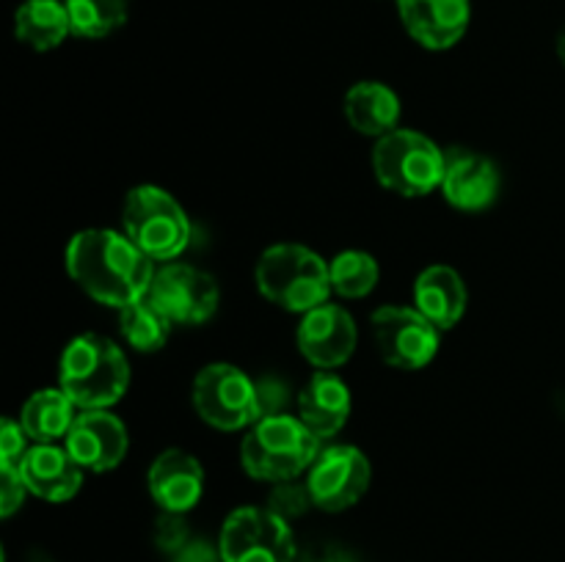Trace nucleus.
Instances as JSON below:
<instances>
[{
    "label": "nucleus",
    "mask_w": 565,
    "mask_h": 562,
    "mask_svg": "<svg viewBox=\"0 0 565 562\" xmlns=\"http://www.w3.org/2000/svg\"><path fill=\"white\" fill-rule=\"evenodd\" d=\"M66 273L92 301L125 309L143 301L154 279V262L138 251L125 231L83 229L66 246Z\"/></svg>",
    "instance_id": "nucleus-1"
},
{
    "label": "nucleus",
    "mask_w": 565,
    "mask_h": 562,
    "mask_svg": "<svg viewBox=\"0 0 565 562\" xmlns=\"http://www.w3.org/2000/svg\"><path fill=\"white\" fill-rule=\"evenodd\" d=\"M58 389L81 411L114 408L130 389V364L108 336L81 334L61 353Z\"/></svg>",
    "instance_id": "nucleus-2"
},
{
    "label": "nucleus",
    "mask_w": 565,
    "mask_h": 562,
    "mask_svg": "<svg viewBox=\"0 0 565 562\" xmlns=\"http://www.w3.org/2000/svg\"><path fill=\"white\" fill-rule=\"evenodd\" d=\"M323 441L298 417L268 413L248 428L241 444L243 472L259 483H290L312 468Z\"/></svg>",
    "instance_id": "nucleus-3"
},
{
    "label": "nucleus",
    "mask_w": 565,
    "mask_h": 562,
    "mask_svg": "<svg viewBox=\"0 0 565 562\" xmlns=\"http://www.w3.org/2000/svg\"><path fill=\"white\" fill-rule=\"evenodd\" d=\"M254 281L265 301L292 314H307L331 298L329 262L318 251L298 242L265 248L254 268Z\"/></svg>",
    "instance_id": "nucleus-4"
},
{
    "label": "nucleus",
    "mask_w": 565,
    "mask_h": 562,
    "mask_svg": "<svg viewBox=\"0 0 565 562\" xmlns=\"http://www.w3.org/2000/svg\"><path fill=\"white\" fill-rule=\"evenodd\" d=\"M121 231L152 262H177L193 240L185 207L158 185H138L121 207Z\"/></svg>",
    "instance_id": "nucleus-5"
},
{
    "label": "nucleus",
    "mask_w": 565,
    "mask_h": 562,
    "mask_svg": "<svg viewBox=\"0 0 565 562\" xmlns=\"http://www.w3.org/2000/svg\"><path fill=\"white\" fill-rule=\"evenodd\" d=\"M370 160L375 180L403 198H423L439 191L447 169V152L423 132L401 127L375 141Z\"/></svg>",
    "instance_id": "nucleus-6"
},
{
    "label": "nucleus",
    "mask_w": 565,
    "mask_h": 562,
    "mask_svg": "<svg viewBox=\"0 0 565 562\" xmlns=\"http://www.w3.org/2000/svg\"><path fill=\"white\" fill-rule=\"evenodd\" d=\"M191 402L202 422L215 430H226V433L248 430L265 417L263 389L257 380L226 361H215L199 369V375L193 378Z\"/></svg>",
    "instance_id": "nucleus-7"
},
{
    "label": "nucleus",
    "mask_w": 565,
    "mask_h": 562,
    "mask_svg": "<svg viewBox=\"0 0 565 562\" xmlns=\"http://www.w3.org/2000/svg\"><path fill=\"white\" fill-rule=\"evenodd\" d=\"M221 562H296L298 545L290 521L268 507H237L218 538Z\"/></svg>",
    "instance_id": "nucleus-8"
},
{
    "label": "nucleus",
    "mask_w": 565,
    "mask_h": 562,
    "mask_svg": "<svg viewBox=\"0 0 565 562\" xmlns=\"http://www.w3.org/2000/svg\"><path fill=\"white\" fill-rule=\"evenodd\" d=\"M370 325H373L375 350L392 369L403 372L425 369L441 347V331L414 306L375 309Z\"/></svg>",
    "instance_id": "nucleus-9"
},
{
    "label": "nucleus",
    "mask_w": 565,
    "mask_h": 562,
    "mask_svg": "<svg viewBox=\"0 0 565 562\" xmlns=\"http://www.w3.org/2000/svg\"><path fill=\"white\" fill-rule=\"evenodd\" d=\"M149 301L174 325H202L218 312V281L202 268L185 262H166L154 270Z\"/></svg>",
    "instance_id": "nucleus-10"
},
{
    "label": "nucleus",
    "mask_w": 565,
    "mask_h": 562,
    "mask_svg": "<svg viewBox=\"0 0 565 562\" xmlns=\"http://www.w3.org/2000/svg\"><path fill=\"white\" fill-rule=\"evenodd\" d=\"M373 466L359 446L331 444L320 450L307 472V488L315 507L326 512H342L359 505L367 494Z\"/></svg>",
    "instance_id": "nucleus-11"
},
{
    "label": "nucleus",
    "mask_w": 565,
    "mask_h": 562,
    "mask_svg": "<svg viewBox=\"0 0 565 562\" xmlns=\"http://www.w3.org/2000/svg\"><path fill=\"white\" fill-rule=\"evenodd\" d=\"M359 331L356 320L337 303H323L312 312L301 314L296 331L298 353L315 369H340L356 353Z\"/></svg>",
    "instance_id": "nucleus-12"
},
{
    "label": "nucleus",
    "mask_w": 565,
    "mask_h": 562,
    "mask_svg": "<svg viewBox=\"0 0 565 562\" xmlns=\"http://www.w3.org/2000/svg\"><path fill=\"white\" fill-rule=\"evenodd\" d=\"M64 446L86 472L105 474L127 457L130 435H127L125 422L116 413H110V408L81 411L70 435H66Z\"/></svg>",
    "instance_id": "nucleus-13"
},
{
    "label": "nucleus",
    "mask_w": 565,
    "mask_h": 562,
    "mask_svg": "<svg viewBox=\"0 0 565 562\" xmlns=\"http://www.w3.org/2000/svg\"><path fill=\"white\" fill-rule=\"evenodd\" d=\"M408 36L425 50H450L467 36L472 0H397Z\"/></svg>",
    "instance_id": "nucleus-14"
},
{
    "label": "nucleus",
    "mask_w": 565,
    "mask_h": 562,
    "mask_svg": "<svg viewBox=\"0 0 565 562\" xmlns=\"http://www.w3.org/2000/svg\"><path fill=\"white\" fill-rule=\"evenodd\" d=\"M500 187L502 176L494 160L472 152V149L447 152V169L445 180H441V193H445L447 204L461 213H483L497 202Z\"/></svg>",
    "instance_id": "nucleus-15"
},
{
    "label": "nucleus",
    "mask_w": 565,
    "mask_h": 562,
    "mask_svg": "<svg viewBox=\"0 0 565 562\" xmlns=\"http://www.w3.org/2000/svg\"><path fill=\"white\" fill-rule=\"evenodd\" d=\"M147 490L166 512H188L204 496V466L185 450H166L147 472Z\"/></svg>",
    "instance_id": "nucleus-16"
},
{
    "label": "nucleus",
    "mask_w": 565,
    "mask_h": 562,
    "mask_svg": "<svg viewBox=\"0 0 565 562\" xmlns=\"http://www.w3.org/2000/svg\"><path fill=\"white\" fill-rule=\"evenodd\" d=\"M20 474L31 496L50 501V505H64L77 496L86 468L70 455L66 446L33 444L22 457Z\"/></svg>",
    "instance_id": "nucleus-17"
},
{
    "label": "nucleus",
    "mask_w": 565,
    "mask_h": 562,
    "mask_svg": "<svg viewBox=\"0 0 565 562\" xmlns=\"http://www.w3.org/2000/svg\"><path fill=\"white\" fill-rule=\"evenodd\" d=\"M351 389L331 369H318L298 395V419L320 441H331L342 433V428L351 419Z\"/></svg>",
    "instance_id": "nucleus-18"
},
{
    "label": "nucleus",
    "mask_w": 565,
    "mask_h": 562,
    "mask_svg": "<svg viewBox=\"0 0 565 562\" xmlns=\"http://www.w3.org/2000/svg\"><path fill=\"white\" fill-rule=\"evenodd\" d=\"M469 290L463 275L450 264H430L414 281V309L439 331H450L467 314Z\"/></svg>",
    "instance_id": "nucleus-19"
},
{
    "label": "nucleus",
    "mask_w": 565,
    "mask_h": 562,
    "mask_svg": "<svg viewBox=\"0 0 565 562\" xmlns=\"http://www.w3.org/2000/svg\"><path fill=\"white\" fill-rule=\"evenodd\" d=\"M342 110H345V119L353 130L379 141V138L397 130L403 108L401 97L386 83L362 80L348 88Z\"/></svg>",
    "instance_id": "nucleus-20"
},
{
    "label": "nucleus",
    "mask_w": 565,
    "mask_h": 562,
    "mask_svg": "<svg viewBox=\"0 0 565 562\" xmlns=\"http://www.w3.org/2000/svg\"><path fill=\"white\" fill-rule=\"evenodd\" d=\"M77 413L81 408L55 386V389H39L28 397L20 411V424L33 444H58V441H66Z\"/></svg>",
    "instance_id": "nucleus-21"
},
{
    "label": "nucleus",
    "mask_w": 565,
    "mask_h": 562,
    "mask_svg": "<svg viewBox=\"0 0 565 562\" xmlns=\"http://www.w3.org/2000/svg\"><path fill=\"white\" fill-rule=\"evenodd\" d=\"M17 42L28 44L36 53L61 47L72 36V20L61 0H25L14 11Z\"/></svg>",
    "instance_id": "nucleus-22"
},
{
    "label": "nucleus",
    "mask_w": 565,
    "mask_h": 562,
    "mask_svg": "<svg viewBox=\"0 0 565 562\" xmlns=\"http://www.w3.org/2000/svg\"><path fill=\"white\" fill-rule=\"evenodd\" d=\"M171 320L149 298L119 309V331L136 353H158L171 336Z\"/></svg>",
    "instance_id": "nucleus-23"
},
{
    "label": "nucleus",
    "mask_w": 565,
    "mask_h": 562,
    "mask_svg": "<svg viewBox=\"0 0 565 562\" xmlns=\"http://www.w3.org/2000/svg\"><path fill=\"white\" fill-rule=\"evenodd\" d=\"M329 270L334 295L348 298V301L367 298L381 281L379 259L367 251H359V248H348V251L337 253L329 262Z\"/></svg>",
    "instance_id": "nucleus-24"
},
{
    "label": "nucleus",
    "mask_w": 565,
    "mask_h": 562,
    "mask_svg": "<svg viewBox=\"0 0 565 562\" xmlns=\"http://www.w3.org/2000/svg\"><path fill=\"white\" fill-rule=\"evenodd\" d=\"M72 33L81 39H105L130 17V0H64Z\"/></svg>",
    "instance_id": "nucleus-25"
},
{
    "label": "nucleus",
    "mask_w": 565,
    "mask_h": 562,
    "mask_svg": "<svg viewBox=\"0 0 565 562\" xmlns=\"http://www.w3.org/2000/svg\"><path fill=\"white\" fill-rule=\"evenodd\" d=\"M309 507H315V501H312V496H309L307 483L298 485L296 479L276 485L274 494H270V499H268V510H274L276 516H281L285 521H292V518L303 516Z\"/></svg>",
    "instance_id": "nucleus-26"
},
{
    "label": "nucleus",
    "mask_w": 565,
    "mask_h": 562,
    "mask_svg": "<svg viewBox=\"0 0 565 562\" xmlns=\"http://www.w3.org/2000/svg\"><path fill=\"white\" fill-rule=\"evenodd\" d=\"M188 543H191V532H188L185 512L160 510L158 521H154V545L174 556Z\"/></svg>",
    "instance_id": "nucleus-27"
},
{
    "label": "nucleus",
    "mask_w": 565,
    "mask_h": 562,
    "mask_svg": "<svg viewBox=\"0 0 565 562\" xmlns=\"http://www.w3.org/2000/svg\"><path fill=\"white\" fill-rule=\"evenodd\" d=\"M28 433L22 430L20 419H3L0 424V466L3 468H20L22 457L28 455Z\"/></svg>",
    "instance_id": "nucleus-28"
},
{
    "label": "nucleus",
    "mask_w": 565,
    "mask_h": 562,
    "mask_svg": "<svg viewBox=\"0 0 565 562\" xmlns=\"http://www.w3.org/2000/svg\"><path fill=\"white\" fill-rule=\"evenodd\" d=\"M31 494L22 479L20 468H3L0 466V516L11 518L22 505H25V496Z\"/></svg>",
    "instance_id": "nucleus-29"
},
{
    "label": "nucleus",
    "mask_w": 565,
    "mask_h": 562,
    "mask_svg": "<svg viewBox=\"0 0 565 562\" xmlns=\"http://www.w3.org/2000/svg\"><path fill=\"white\" fill-rule=\"evenodd\" d=\"M171 562H221V551L204 540H191L171 556Z\"/></svg>",
    "instance_id": "nucleus-30"
},
{
    "label": "nucleus",
    "mask_w": 565,
    "mask_h": 562,
    "mask_svg": "<svg viewBox=\"0 0 565 562\" xmlns=\"http://www.w3.org/2000/svg\"><path fill=\"white\" fill-rule=\"evenodd\" d=\"M303 562H351V556L342 554V551L337 549H326V551H318V554L307 556Z\"/></svg>",
    "instance_id": "nucleus-31"
},
{
    "label": "nucleus",
    "mask_w": 565,
    "mask_h": 562,
    "mask_svg": "<svg viewBox=\"0 0 565 562\" xmlns=\"http://www.w3.org/2000/svg\"><path fill=\"white\" fill-rule=\"evenodd\" d=\"M555 47H557V58H561V64L565 66V31L561 33V36H557Z\"/></svg>",
    "instance_id": "nucleus-32"
},
{
    "label": "nucleus",
    "mask_w": 565,
    "mask_h": 562,
    "mask_svg": "<svg viewBox=\"0 0 565 562\" xmlns=\"http://www.w3.org/2000/svg\"><path fill=\"white\" fill-rule=\"evenodd\" d=\"M557 408H561V417L565 419V395L557 397Z\"/></svg>",
    "instance_id": "nucleus-33"
}]
</instances>
